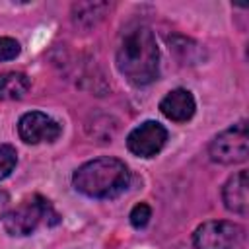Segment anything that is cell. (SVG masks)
I'll return each mask as SVG.
<instances>
[{"label": "cell", "mask_w": 249, "mask_h": 249, "mask_svg": "<svg viewBox=\"0 0 249 249\" xmlns=\"http://www.w3.org/2000/svg\"><path fill=\"white\" fill-rule=\"evenodd\" d=\"M117 68L136 88L148 86L160 74V49L154 31L144 23L126 27L117 47Z\"/></svg>", "instance_id": "cell-1"}, {"label": "cell", "mask_w": 249, "mask_h": 249, "mask_svg": "<svg viewBox=\"0 0 249 249\" xmlns=\"http://www.w3.org/2000/svg\"><path fill=\"white\" fill-rule=\"evenodd\" d=\"M72 185L89 198H115L130 185V171L124 161L103 156L82 163L72 175Z\"/></svg>", "instance_id": "cell-2"}, {"label": "cell", "mask_w": 249, "mask_h": 249, "mask_svg": "<svg viewBox=\"0 0 249 249\" xmlns=\"http://www.w3.org/2000/svg\"><path fill=\"white\" fill-rule=\"evenodd\" d=\"M2 220L4 230L10 235H29L41 222H45L47 226H56L60 222V216L54 212L47 198H43L41 195H33L31 198L21 200L16 208L6 212Z\"/></svg>", "instance_id": "cell-3"}, {"label": "cell", "mask_w": 249, "mask_h": 249, "mask_svg": "<svg viewBox=\"0 0 249 249\" xmlns=\"http://www.w3.org/2000/svg\"><path fill=\"white\" fill-rule=\"evenodd\" d=\"M210 160L222 165L241 163L249 156V134H247V121H239L220 134H216L208 146Z\"/></svg>", "instance_id": "cell-4"}, {"label": "cell", "mask_w": 249, "mask_h": 249, "mask_svg": "<svg viewBox=\"0 0 249 249\" xmlns=\"http://www.w3.org/2000/svg\"><path fill=\"white\" fill-rule=\"evenodd\" d=\"M243 230L230 220H208L193 233L196 249H233L241 241Z\"/></svg>", "instance_id": "cell-5"}, {"label": "cell", "mask_w": 249, "mask_h": 249, "mask_svg": "<svg viewBox=\"0 0 249 249\" xmlns=\"http://www.w3.org/2000/svg\"><path fill=\"white\" fill-rule=\"evenodd\" d=\"M167 142V128L158 121H144L126 136V148L138 158H154Z\"/></svg>", "instance_id": "cell-6"}, {"label": "cell", "mask_w": 249, "mask_h": 249, "mask_svg": "<svg viewBox=\"0 0 249 249\" xmlns=\"http://www.w3.org/2000/svg\"><path fill=\"white\" fill-rule=\"evenodd\" d=\"M18 134L25 144L54 142L62 134V126L41 111H29L18 121Z\"/></svg>", "instance_id": "cell-7"}, {"label": "cell", "mask_w": 249, "mask_h": 249, "mask_svg": "<svg viewBox=\"0 0 249 249\" xmlns=\"http://www.w3.org/2000/svg\"><path fill=\"white\" fill-rule=\"evenodd\" d=\"M160 111L173 123H187L195 115L196 103L189 89L175 88L163 95V99L160 101Z\"/></svg>", "instance_id": "cell-8"}, {"label": "cell", "mask_w": 249, "mask_h": 249, "mask_svg": "<svg viewBox=\"0 0 249 249\" xmlns=\"http://www.w3.org/2000/svg\"><path fill=\"white\" fill-rule=\"evenodd\" d=\"M222 200L224 206L239 216H245L249 210V196H247V171L241 169L235 175H231L224 189H222Z\"/></svg>", "instance_id": "cell-9"}, {"label": "cell", "mask_w": 249, "mask_h": 249, "mask_svg": "<svg viewBox=\"0 0 249 249\" xmlns=\"http://www.w3.org/2000/svg\"><path fill=\"white\" fill-rule=\"evenodd\" d=\"M31 88V80L23 72H2L0 74V101L21 99Z\"/></svg>", "instance_id": "cell-10"}, {"label": "cell", "mask_w": 249, "mask_h": 249, "mask_svg": "<svg viewBox=\"0 0 249 249\" xmlns=\"http://www.w3.org/2000/svg\"><path fill=\"white\" fill-rule=\"evenodd\" d=\"M107 10H109V4L105 2H78L72 6V19L76 25L91 27L103 18Z\"/></svg>", "instance_id": "cell-11"}, {"label": "cell", "mask_w": 249, "mask_h": 249, "mask_svg": "<svg viewBox=\"0 0 249 249\" xmlns=\"http://www.w3.org/2000/svg\"><path fill=\"white\" fill-rule=\"evenodd\" d=\"M18 163V152L10 144H0V181L6 179Z\"/></svg>", "instance_id": "cell-12"}, {"label": "cell", "mask_w": 249, "mask_h": 249, "mask_svg": "<svg viewBox=\"0 0 249 249\" xmlns=\"http://www.w3.org/2000/svg\"><path fill=\"white\" fill-rule=\"evenodd\" d=\"M150 218H152V208H150V204H146V202H138V204H134L132 210H130V214H128L130 226H132L134 230H142V228H146L148 222H150Z\"/></svg>", "instance_id": "cell-13"}, {"label": "cell", "mask_w": 249, "mask_h": 249, "mask_svg": "<svg viewBox=\"0 0 249 249\" xmlns=\"http://www.w3.org/2000/svg\"><path fill=\"white\" fill-rule=\"evenodd\" d=\"M19 53H21V47H19V43L16 39L0 37V62L16 58V56H19Z\"/></svg>", "instance_id": "cell-14"}, {"label": "cell", "mask_w": 249, "mask_h": 249, "mask_svg": "<svg viewBox=\"0 0 249 249\" xmlns=\"http://www.w3.org/2000/svg\"><path fill=\"white\" fill-rule=\"evenodd\" d=\"M8 208H10V195H8L6 191L0 189V220L6 216Z\"/></svg>", "instance_id": "cell-15"}]
</instances>
